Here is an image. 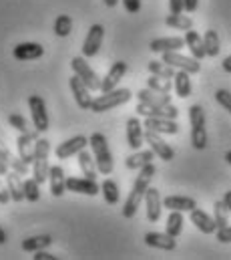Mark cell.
Listing matches in <instances>:
<instances>
[{"instance_id": "1", "label": "cell", "mask_w": 231, "mask_h": 260, "mask_svg": "<svg viewBox=\"0 0 231 260\" xmlns=\"http://www.w3.org/2000/svg\"><path fill=\"white\" fill-rule=\"evenodd\" d=\"M155 174H157V168H155L153 161L147 164V166H143V168L139 170V176H137V180H135L131 192H129L125 204H123V218L129 220V218H133V216L137 214V210H139L141 202L145 200V192H147V188L151 186V180L155 178Z\"/></svg>"}, {"instance_id": "2", "label": "cell", "mask_w": 231, "mask_h": 260, "mask_svg": "<svg viewBox=\"0 0 231 260\" xmlns=\"http://www.w3.org/2000/svg\"><path fill=\"white\" fill-rule=\"evenodd\" d=\"M89 145L93 149V157L97 161V168L103 176H109L113 174V168H115V161H113V153L109 149V141L103 133H93L91 139H89Z\"/></svg>"}, {"instance_id": "3", "label": "cell", "mask_w": 231, "mask_h": 260, "mask_svg": "<svg viewBox=\"0 0 231 260\" xmlns=\"http://www.w3.org/2000/svg\"><path fill=\"white\" fill-rule=\"evenodd\" d=\"M49 155H51V141L45 137H38L34 141V161H32V178L38 184L49 180V172H51Z\"/></svg>"}, {"instance_id": "4", "label": "cell", "mask_w": 231, "mask_h": 260, "mask_svg": "<svg viewBox=\"0 0 231 260\" xmlns=\"http://www.w3.org/2000/svg\"><path fill=\"white\" fill-rule=\"evenodd\" d=\"M133 97V93L129 89H113V91H107L99 97H95L91 101V111L93 113H105V111H111L117 109L125 103H129Z\"/></svg>"}, {"instance_id": "5", "label": "cell", "mask_w": 231, "mask_h": 260, "mask_svg": "<svg viewBox=\"0 0 231 260\" xmlns=\"http://www.w3.org/2000/svg\"><path fill=\"white\" fill-rule=\"evenodd\" d=\"M189 123H191V145L195 149L207 147V127H205V109L201 105L189 107Z\"/></svg>"}, {"instance_id": "6", "label": "cell", "mask_w": 231, "mask_h": 260, "mask_svg": "<svg viewBox=\"0 0 231 260\" xmlns=\"http://www.w3.org/2000/svg\"><path fill=\"white\" fill-rule=\"evenodd\" d=\"M70 67H72L74 75L81 77V79L85 81V85H87L91 91H101V79H99V75L91 69V65L87 63V57H74V59L70 61Z\"/></svg>"}, {"instance_id": "7", "label": "cell", "mask_w": 231, "mask_h": 260, "mask_svg": "<svg viewBox=\"0 0 231 260\" xmlns=\"http://www.w3.org/2000/svg\"><path fill=\"white\" fill-rule=\"evenodd\" d=\"M28 107H30V115H32V123L34 129L38 133H45L49 129V113H47V103L41 95H30L28 97Z\"/></svg>"}, {"instance_id": "8", "label": "cell", "mask_w": 231, "mask_h": 260, "mask_svg": "<svg viewBox=\"0 0 231 260\" xmlns=\"http://www.w3.org/2000/svg\"><path fill=\"white\" fill-rule=\"evenodd\" d=\"M167 65H171L177 71H187L189 75H195L201 71V63L195 59V57H185L181 55L179 51H169V53H163V59Z\"/></svg>"}, {"instance_id": "9", "label": "cell", "mask_w": 231, "mask_h": 260, "mask_svg": "<svg viewBox=\"0 0 231 260\" xmlns=\"http://www.w3.org/2000/svg\"><path fill=\"white\" fill-rule=\"evenodd\" d=\"M145 141H147L149 147L155 151V155L161 157L163 161H171L175 157L173 147H171L167 141H163L161 133H157V131H153V129H145Z\"/></svg>"}, {"instance_id": "10", "label": "cell", "mask_w": 231, "mask_h": 260, "mask_svg": "<svg viewBox=\"0 0 231 260\" xmlns=\"http://www.w3.org/2000/svg\"><path fill=\"white\" fill-rule=\"evenodd\" d=\"M135 111L143 117H167V119H177L179 109L175 107L173 103L169 105H147V103H137Z\"/></svg>"}, {"instance_id": "11", "label": "cell", "mask_w": 231, "mask_h": 260, "mask_svg": "<svg viewBox=\"0 0 231 260\" xmlns=\"http://www.w3.org/2000/svg\"><path fill=\"white\" fill-rule=\"evenodd\" d=\"M103 39H105V26L103 24H93L87 32V39H85V45H83V57H95L103 45Z\"/></svg>"}, {"instance_id": "12", "label": "cell", "mask_w": 231, "mask_h": 260, "mask_svg": "<svg viewBox=\"0 0 231 260\" xmlns=\"http://www.w3.org/2000/svg\"><path fill=\"white\" fill-rule=\"evenodd\" d=\"M68 85H70V91H72V95H74L76 105H79L81 109H91L93 97H91V89L85 85V81H83L81 77L72 75V77L68 79Z\"/></svg>"}, {"instance_id": "13", "label": "cell", "mask_w": 231, "mask_h": 260, "mask_svg": "<svg viewBox=\"0 0 231 260\" xmlns=\"http://www.w3.org/2000/svg\"><path fill=\"white\" fill-rule=\"evenodd\" d=\"M66 190L74 192V194H85V196H97L101 192V186L97 184V180L91 178H66Z\"/></svg>"}, {"instance_id": "14", "label": "cell", "mask_w": 231, "mask_h": 260, "mask_svg": "<svg viewBox=\"0 0 231 260\" xmlns=\"http://www.w3.org/2000/svg\"><path fill=\"white\" fill-rule=\"evenodd\" d=\"M38 139V133H20L16 139V149L18 155L24 164H32L34 161V141Z\"/></svg>"}, {"instance_id": "15", "label": "cell", "mask_w": 231, "mask_h": 260, "mask_svg": "<svg viewBox=\"0 0 231 260\" xmlns=\"http://www.w3.org/2000/svg\"><path fill=\"white\" fill-rule=\"evenodd\" d=\"M87 145H89V139H87L85 135H74V137H70V139L58 143V147L55 149V153H57L58 159H66V157L79 153L81 149H85Z\"/></svg>"}, {"instance_id": "16", "label": "cell", "mask_w": 231, "mask_h": 260, "mask_svg": "<svg viewBox=\"0 0 231 260\" xmlns=\"http://www.w3.org/2000/svg\"><path fill=\"white\" fill-rule=\"evenodd\" d=\"M145 206H147V220L149 222H157L161 218V210H163V200L157 188H147L145 192Z\"/></svg>"}, {"instance_id": "17", "label": "cell", "mask_w": 231, "mask_h": 260, "mask_svg": "<svg viewBox=\"0 0 231 260\" xmlns=\"http://www.w3.org/2000/svg\"><path fill=\"white\" fill-rule=\"evenodd\" d=\"M145 141V125L139 121V117L127 119V143L131 149H141Z\"/></svg>"}, {"instance_id": "18", "label": "cell", "mask_w": 231, "mask_h": 260, "mask_svg": "<svg viewBox=\"0 0 231 260\" xmlns=\"http://www.w3.org/2000/svg\"><path fill=\"white\" fill-rule=\"evenodd\" d=\"M16 61H36L45 55V47L38 43H20L12 51Z\"/></svg>"}, {"instance_id": "19", "label": "cell", "mask_w": 231, "mask_h": 260, "mask_svg": "<svg viewBox=\"0 0 231 260\" xmlns=\"http://www.w3.org/2000/svg\"><path fill=\"white\" fill-rule=\"evenodd\" d=\"M125 73H127V63H123V61L113 63L111 69L107 71L105 79H101V91H103V93H107V91L117 89V85L121 83V79L125 77Z\"/></svg>"}, {"instance_id": "20", "label": "cell", "mask_w": 231, "mask_h": 260, "mask_svg": "<svg viewBox=\"0 0 231 260\" xmlns=\"http://www.w3.org/2000/svg\"><path fill=\"white\" fill-rule=\"evenodd\" d=\"M145 244L151 248H159V250H167L171 252L177 248V240L167 232H147L145 234Z\"/></svg>"}, {"instance_id": "21", "label": "cell", "mask_w": 231, "mask_h": 260, "mask_svg": "<svg viewBox=\"0 0 231 260\" xmlns=\"http://www.w3.org/2000/svg\"><path fill=\"white\" fill-rule=\"evenodd\" d=\"M145 129H153L157 133H165V135H175L179 133V125L175 119H167V117H145Z\"/></svg>"}, {"instance_id": "22", "label": "cell", "mask_w": 231, "mask_h": 260, "mask_svg": "<svg viewBox=\"0 0 231 260\" xmlns=\"http://www.w3.org/2000/svg\"><path fill=\"white\" fill-rule=\"evenodd\" d=\"M185 47V39L181 37H163V39H153L149 43V49L153 53H169V51H181Z\"/></svg>"}, {"instance_id": "23", "label": "cell", "mask_w": 231, "mask_h": 260, "mask_svg": "<svg viewBox=\"0 0 231 260\" xmlns=\"http://www.w3.org/2000/svg\"><path fill=\"white\" fill-rule=\"evenodd\" d=\"M191 224H195V228L203 234H213L217 232V226H215V220L213 216H209L207 212L199 210V208H193L191 210Z\"/></svg>"}, {"instance_id": "24", "label": "cell", "mask_w": 231, "mask_h": 260, "mask_svg": "<svg viewBox=\"0 0 231 260\" xmlns=\"http://www.w3.org/2000/svg\"><path fill=\"white\" fill-rule=\"evenodd\" d=\"M185 47L189 49L191 57H195L197 61H201L205 55V47H203V37L199 32H195L193 28L191 30H185Z\"/></svg>"}, {"instance_id": "25", "label": "cell", "mask_w": 231, "mask_h": 260, "mask_svg": "<svg viewBox=\"0 0 231 260\" xmlns=\"http://www.w3.org/2000/svg\"><path fill=\"white\" fill-rule=\"evenodd\" d=\"M155 159V151L153 149H135V153H131L125 159L127 170H141L143 166L151 164Z\"/></svg>"}, {"instance_id": "26", "label": "cell", "mask_w": 231, "mask_h": 260, "mask_svg": "<svg viewBox=\"0 0 231 260\" xmlns=\"http://www.w3.org/2000/svg\"><path fill=\"white\" fill-rule=\"evenodd\" d=\"M49 182H51V194L55 198H60L66 192V176H64V170L60 166H51Z\"/></svg>"}, {"instance_id": "27", "label": "cell", "mask_w": 231, "mask_h": 260, "mask_svg": "<svg viewBox=\"0 0 231 260\" xmlns=\"http://www.w3.org/2000/svg\"><path fill=\"white\" fill-rule=\"evenodd\" d=\"M6 188L12 202H22L24 200V182L20 180V176L16 172H6Z\"/></svg>"}, {"instance_id": "28", "label": "cell", "mask_w": 231, "mask_h": 260, "mask_svg": "<svg viewBox=\"0 0 231 260\" xmlns=\"http://www.w3.org/2000/svg\"><path fill=\"white\" fill-rule=\"evenodd\" d=\"M163 208L179 210V212H191L193 208H197V202L193 198H187V196H167L163 200Z\"/></svg>"}, {"instance_id": "29", "label": "cell", "mask_w": 231, "mask_h": 260, "mask_svg": "<svg viewBox=\"0 0 231 260\" xmlns=\"http://www.w3.org/2000/svg\"><path fill=\"white\" fill-rule=\"evenodd\" d=\"M139 101L141 103H147V105H169L171 103V95L169 93H159V91H153V89H141L137 93Z\"/></svg>"}, {"instance_id": "30", "label": "cell", "mask_w": 231, "mask_h": 260, "mask_svg": "<svg viewBox=\"0 0 231 260\" xmlns=\"http://www.w3.org/2000/svg\"><path fill=\"white\" fill-rule=\"evenodd\" d=\"M76 159H79V168H81L83 176H85V178H91V180H97V172H99V168H97L95 157H93L89 151L81 149V151L76 153Z\"/></svg>"}, {"instance_id": "31", "label": "cell", "mask_w": 231, "mask_h": 260, "mask_svg": "<svg viewBox=\"0 0 231 260\" xmlns=\"http://www.w3.org/2000/svg\"><path fill=\"white\" fill-rule=\"evenodd\" d=\"M173 89L177 97L187 99L191 95V75L187 71H177L173 77Z\"/></svg>"}, {"instance_id": "32", "label": "cell", "mask_w": 231, "mask_h": 260, "mask_svg": "<svg viewBox=\"0 0 231 260\" xmlns=\"http://www.w3.org/2000/svg\"><path fill=\"white\" fill-rule=\"evenodd\" d=\"M53 244V236L49 234H38V236H30L26 240H22V250L24 252H36V250H45Z\"/></svg>"}, {"instance_id": "33", "label": "cell", "mask_w": 231, "mask_h": 260, "mask_svg": "<svg viewBox=\"0 0 231 260\" xmlns=\"http://www.w3.org/2000/svg\"><path fill=\"white\" fill-rule=\"evenodd\" d=\"M203 47H205V55H207V57H217V55H219L221 43H219L217 30H213V28L205 30V35H203Z\"/></svg>"}, {"instance_id": "34", "label": "cell", "mask_w": 231, "mask_h": 260, "mask_svg": "<svg viewBox=\"0 0 231 260\" xmlns=\"http://www.w3.org/2000/svg\"><path fill=\"white\" fill-rule=\"evenodd\" d=\"M183 212L179 210H169V218H167V224H165V232L171 234L173 238H177L181 232H183Z\"/></svg>"}, {"instance_id": "35", "label": "cell", "mask_w": 231, "mask_h": 260, "mask_svg": "<svg viewBox=\"0 0 231 260\" xmlns=\"http://www.w3.org/2000/svg\"><path fill=\"white\" fill-rule=\"evenodd\" d=\"M213 220H215L217 230H219V228H225V226L229 224V208L225 206L223 200H217V202L213 204Z\"/></svg>"}, {"instance_id": "36", "label": "cell", "mask_w": 231, "mask_h": 260, "mask_svg": "<svg viewBox=\"0 0 231 260\" xmlns=\"http://www.w3.org/2000/svg\"><path fill=\"white\" fill-rule=\"evenodd\" d=\"M101 194H103V200L109 204V206H115L121 200V194H119V186H117L113 180H105L101 184Z\"/></svg>"}, {"instance_id": "37", "label": "cell", "mask_w": 231, "mask_h": 260, "mask_svg": "<svg viewBox=\"0 0 231 260\" xmlns=\"http://www.w3.org/2000/svg\"><path fill=\"white\" fill-rule=\"evenodd\" d=\"M165 24L175 28V30H191L193 28V20L189 16H185L183 12L181 14H169L165 18Z\"/></svg>"}, {"instance_id": "38", "label": "cell", "mask_w": 231, "mask_h": 260, "mask_svg": "<svg viewBox=\"0 0 231 260\" xmlns=\"http://www.w3.org/2000/svg\"><path fill=\"white\" fill-rule=\"evenodd\" d=\"M147 67H149V73L151 75H157V77H163V79H173L175 73H177V69L167 65L165 61H151Z\"/></svg>"}, {"instance_id": "39", "label": "cell", "mask_w": 231, "mask_h": 260, "mask_svg": "<svg viewBox=\"0 0 231 260\" xmlns=\"http://www.w3.org/2000/svg\"><path fill=\"white\" fill-rule=\"evenodd\" d=\"M147 87L153 89V91H159V93H171L173 83H171V79H163V77L151 75V77L147 79Z\"/></svg>"}, {"instance_id": "40", "label": "cell", "mask_w": 231, "mask_h": 260, "mask_svg": "<svg viewBox=\"0 0 231 260\" xmlns=\"http://www.w3.org/2000/svg\"><path fill=\"white\" fill-rule=\"evenodd\" d=\"M72 30V18L68 14H58V18L55 20V35L57 37H68Z\"/></svg>"}, {"instance_id": "41", "label": "cell", "mask_w": 231, "mask_h": 260, "mask_svg": "<svg viewBox=\"0 0 231 260\" xmlns=\"http://www.w3.org/2000/svg\"><path fill=\"white\" fill-rule=\"evenodd\" d=\"M24 198L28 202H38L41 200V184L34 178H26L24 180Z\"/></svg>"}, {"instance_id": "42", "label": "cell", "mask_w": 231, "mask_h": 260, "mask_svg": "<svg viewBox=\"0 0 231 260\" xmlns=\"http://www.w3.org/2000/svg\"><path fill=\"white\" fill-rule=\"evenodd\" d=\"M8 125L14 127L16 131H20V133H38L36 129H30V127H28L26 119H24L20 113H12V115H8Z\"/></svg>"}, {"instance_id": "43", "label": "cell", "mask_w": 231, "mask_h": 260, "mask_svg": "<svg viewBox=\"0 0 231 260\" xmlns=\"http://www.w3.org/2000/svg\"><path fill=\"white\" fill-rule=\"evenodd\" d=\"M8 166H10V170H12V172H16L18 176H28V164H24V161L20 159V155H18V157L10 155Z\"/></svg>"}, {"instance_id": "44", "label": "cell", "mask_w": 231, "mask_h": 260, "mask_svg": "<svg viewBox=\"0 0 231 260\" xmlns=\"http://www.w3.org/2000/svg\"><path fill=\"white\" fill-rule=\"evenodd\" d=\"M215 99H217V103L225 109V111H229L231 113V93L229 91H225V89H219L217 93H215Z\"/></svg>"}, {"instance_id": "45", "label": "cell", "mask_w": 231, "mask_h": 260, "mask_svg": "<svg viewBox=\"0 0 231 260\" xmlns=\"http://www.w3.org/2000/svg\"><path fill=\"white\" fill-rule=\"evenodd\" d=\"M123 6L129 14H135L141 10V0H123Z\"/></svg>"}, {"instance_id": "46", "label": "cell", "mask_w": 231, "mask_h": 260, "mask_svg": "<svg viewBox=\"0 0 231 260\" xmlns=\"http://www.w3.org/2000/svg\"><path fill=\"white\" fill-rule=\"evenodd\" d=\"M217 240L223 242V244L231 242V226H225V228H219L217 230Z\"/></svg>"}, {"instance_id": "47", "label": "cell", "mask_w": 231, "mask_h": 260, "mask_svg": "<svg viewBox=\"0 0 231 260\" xmlns=\"http://www.w3.org/2000/svg\"><path fill=\"white\" fill-rule=\"evenodd\" d=\"M32 258L34 260H57V256L51 254V252H47V248H45V250H36Z\"/></svg>"}, {"instance_id": "48", "label": "cell", "mask_w": 231, "mask_h": 260, "mask_svg": "<svg viewBox=\"0 0 231 260\" xmlns=\"http://www.w3.org/2000/svg\"><path fill=\"white\" fill-rule=\"evenodd\" d=\"M171 14H181L183 12V0H169Z\"/></svg>"}, {"instance_id": "49", "label": "cell", "mask_w": 231, "mask_h": 260, "mask_svg": "<svg viewBox=\"0 0 231 260\" xmlns=\"http://www.w3.org/2000/svg\"><path fill=\"white\" fill-rule=\"evenodd\" d=\"M199 6V0H183V10L185 12H195Z\"/></svg>"}, {"instance_id": "50", "label": "cell", "mask_w": 231, "mask_h": 260, "mask_svg": "<svg viewBox=\"0 0 231 260\" xmlns=\"http://www.w3.org/2000/svg\"><path fill=\"white\" fill-rule=\"evenodd\" d=\"M10 202V194H8V188L0 182V204H8Z\"/></svg>"}, {"instance_id": "51", "label": "cell", "mask_w": 231, "mask_h": 260, "mask_svg": "<svg viewBox=\"0 0 231 260\" xmlns=\"http://www.w3.org/2000/svg\"><path fill=\"white\" fill-rule=\"evenodd\" d=\"M0 159H4L6 164H8V159H10V153H8V149L2 145V141H0Z\"/></svg>"}, {"instance_id": "52", "label": "cell", "mask_w": 231, "mask_h": 260, "mask_svg": "<svg viewBox=\"0 0 231 260\" xmlns=\"http://www.w3.org/2000/svg\"><path fill=\"white\" fill-rule=\"evenodd\" d=\"M221 67H223V71H225V73H231V55H229V57H225V59H223V63H221Z\"/></svg>"}, {"instance_id": "53", "label": "cell", "mask_w": 231, "mask_h": 260, "mask_svg": "<svg viewBox=\"0 0 231 260\" xmlns=\"http://www.w3.org/2000/svg\"><path fill=\"white\" fill-rule=\"evenodd\" d=\"M6 172H8V164L4 159H0V176H6Z\"/></svg>"}, {"instance_id": "54", "label": "cell", "mask_w": 231, "mask_h": 260, "mask_svg": "<svg viewBox=\"0 0 231 260\" xmlns=\"http://www.w3.org/2000/svg\"><path fill=\"white\" fill-rule=\"evenodd\" d=\"M223 202H225V206L229 208V214H231V192H225V196H223Z\"/></svg>"}, {"instance_id": "55", "label": "cell", "mask_w": 231, "mask_h": 260, "mask_svg": "<svg viewBox=\"0 0 231 260\" xmlns=\"http://www.w3.org/2000/svg\"><path fill=\"white\" fill-rule=\"evenodd\" d=\"M6 240H8V238H6V232H4L2 226H0V244H6Z\"/></svg>"}, {"instance_id": "56", "label": "cell", "mask_w": 231, "mask_h": 260, "mask_svg": "<svg viewBox=\"0 0 231 260\" xmlns=\"http://www.w3.org/2000/svg\"><path fill=\"white\" fill-rule=\"evenodd\" d=\"M103 2H105L109 8H115L117 4H119V0H103Z\"/></svg>"}, {"instance_id": "57", "label": "cell", "mask_w": 231, "mask_h": 260, "mask_svg": "<svg viewBox=\"0 0 231 260\" xmlns=\"http://www.w3.org/2000/svg\"><path fill=\"white\" fill-rule=\"evenodd\" d=\"M225 161H227V164L231 166V149L227 151V153H225Z\"/></svg>"}]
</instances>
